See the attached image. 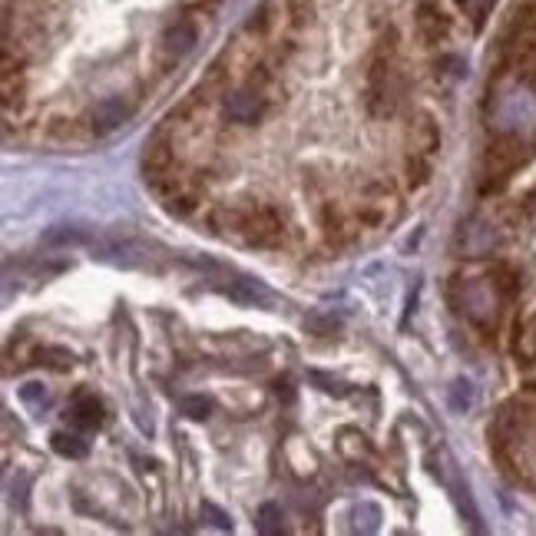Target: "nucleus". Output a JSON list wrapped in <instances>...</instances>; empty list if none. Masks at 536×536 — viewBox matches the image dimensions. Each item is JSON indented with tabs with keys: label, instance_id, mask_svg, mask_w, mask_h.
I'll return each mask as SVG.
<instances>
[{
	"label": "nucleus",
	"instance_id": "39448f33",
	"mask_svg": "<svg viewBox=\"0 0 536 536\" xmlns=\"http://www.w3.org/2000/svg\"><path fill=\"white\" fill-rule=\"evenodd\" d=\"M493 305H497V298H493V288H487L484 282L467 288V308H470V315H474L477 321L484 315H493Z\"/></svg>",
	"mask_w": 536,
	"mask_h": 536
},
{
	"label": "nucleus",
	"instance_id": "9b49d317",
	"mask_svg": "<svg viewBox=\"0 0 536 536\" xmlns=\"http://www.w3.org/2000/svg\"><path fill=\"white\" fill-rule=\"evenodd\" d=\"M209 411H212L209 398H182V414L192 417V421H206Z\"/></svg>",
	"mask_w": 536,
	"mask_h": 536
},
{
	"label": "nucleus",
	"instance_id": "0eeeda50",
	"mask_svg": "<svg viewBox=\"0 0 536 536\" xmlns=\"http://www.w3.org/2000/svg\"><path fill=\"white\" fill-rule=\"evenodd\" d=\"M53 450H57L60 457H70V460H83L90 454L87 441H80L77 434H53Z\"/></svg>",
	"mask_w": 536,
	"mask_h": 536
},
{
	"label": "nucleus",
	"instance_id": "9d476101",
	"mask_svg": "<svg viewBox=\"0 0 536 536\" xmlns=\"http://www.w3.org/2000/svg\"><path fill=\"white\" fill-rule=\"evenodd\" d=\"M259 533H268V536H275V533H282V513H278L275 503H265V507L259 510Z\"/></svg>",
	"mask_w": 536,
	"mask_h": 536
},
{
	"label": "nucleus",
	"instance_id": "ddd939ff",
	"mask_svg": "<svg viewBox=\"0 0 536 536\" xmlns=\"http://www.w3.org/2000/svg\"><path fill=\"white\" fill-rule=\"evenodd\" d=\"M457 4H464V7H474L477 0H457ZM484 4H487V0H484Z\"/></svg>",
	"mask_w": 536,
	"mask_h": 536
},
{
	"label": "nucleus",
	"instance_id": "1a4fd4ad",
	"mask_svg": "<svg viewBox=\"0 0 536 536\" xmlns=\"http://www.w3.org/2000/svg\"><path fill=\"white\" fill-rule=\"evenodd\" d=\"M163 44H166V50H169V53H176V57H179V53H186L192 44H196V30H192L189 24H179V27L169 30Z\"/></svg>",
	"mask_w": 536,
	"mask_h": 536
},
{
	"label": "nucleus",
	"instance_id": "6e6552de",
	"mask_svg": "<svg viewBox=\"0 0 536 536\" xmlns=\"http://www.w3.org/2000/svg\"><path fill=\"white\" fill-rule=\"evenodd\" d=\"M421 30L427 34V40H437L447 34V20L441 10H434V4H424L421 7Z\"/></svg>",
	"mask_w": 536,
	"mask_h": 536
},
{
	"label": "nucleus",
	"instance_id": "f03ea898",
	"mask_svg": "<svg viewBox=\"0 0 536 536\" xmlns=\"http://www.w3.org/2000/svg\"><path fill=\"white\" fill-rule=\"evenodd\" d=\"M70 421L80 431H96L103 424V404L96 401V394H80L70 407Z\"/></svg>",
	"mask_w": 536,
	"mask_h": 536
},
{
	"label": "nucleus",
	"instance_id": "f8f14e48",
	"mask_svg": "<svg viewBox=\"0 0 536 536\" xmlns=\"http://www.w3.org/2000/svg\"><path fill=\"white\" fill-rule=\"evenodd\" d=\"M202 510H206V513H209V517H212V523H216V527H219V530H232V520H229V517H225V513H222V510H216V507H212V503H202Z\"/></svg>",
	"mask_w": 536,
	"mask_h": 536
},
{
	"label": "nucleus",
	"instance_id": "f257e3e1",
	"mask_svg": "<svg viewBox=\"0 0 536 536\" xmlns=\"http://www.w3.org/2000/svg\"><path fill=\"white\" fill-rule=\"evenodd\" d=\"M130 120V106H126L120 96H106V100L96 103L93 110V130L96 133H113Z\"/></svg>",
	"mask_w": 536,
	"mask_h": 536
},
{
	"label": "nucleus",
	"instance_id": "20e7f679",
	"mask_svg": "<svg viewBox=\"0 0 536 536\" xmlns=\"http://www.w3.org/2000/svg\"><path fill=\"white\" fill-rule=\"evenodd\" d=\"M487 163H490V173H493V176H507L510 169L520 163L517 143H497V146L490 149Z\"/></svg>",
	"mask_w": 536,
	"mask_h": 536
},
{
	"label": "nucleus",
	"instance_id": "7ed1b4c3",
	"mask_svg": "<svg viewBox=\"0 0 536 536\" xmlns=\"http://www.w3.org/2000/svg\"><path fill=\"white\" fill-rule=\"evenodd\" d=\"M44 245L47 249H73V245H87V249H93L96 239L90 232L73 229V225H60V229H50L44 235Z\"/></svg>",
	"mask_w": 536,
	"mask_h": 536
},
{
	"label": "nucleus",
	"instance_id": "423d86ee",
	"mask_svg": "<svg viewBox=\"0 0 536 536\" xmlns=\"http://www.w3.org/2000/svg\"><path fill=\"white\" fill-rule=\"evenodd\" d=\"M225 113L239 123H249L255 120V113H259V100H255L252 93H232L229 100H225Z\"/></svg>",
	"mask_w": 536,
	"mask_h": 536
}]
</instances>
